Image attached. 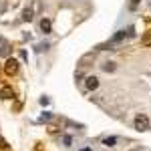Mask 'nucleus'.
I'll return each mask as SVG.
<instances>
[{
  "mask_svg": "<svg viewBox=\"0 0 151 151\" xmlns=\"http://www.w3.org/2000/svg\"><path fill=\"white\" fill-rule=\"evenodd\" d=\"M135 129L137 131H147L149 129V119L145 113H139V115L135 117Z\"/></svg>",
  "mask_w": 151,
  "mask_h": 151,
  "instance_id": "1",
  "label": "nucleus"
},
{
  "mask_svg": "<svg viewBox=\"0 0 151 151\" xmlns=\"http://www.w3.org/2000/svg\"><path fill=\"white\" fill-rule=\"evenodd\" d=\"M4 70H6L8 75H16V70H18V60H16V58H8L6 65H4Z\"/></svg>",
  "mask_w": 151,
  "mask_h": 151,
  "instance_id": "2",
  "label": "nucleus"
},
{
  "mask_svg": "<svg viewBox=\"0 0 151 151\" xmlns=\"http://www.w3.org/2000/svg\"><path fill=\"white\" fill-rule=\"evenodd\" d=\"M85 87H87L89 91H95V89L99 87V79H97L95 75H89V77L85 79Z\"/></svg>",
  "mask_w": 151,
  "mask_h": 151,
  "instance_id": "3",
  "label": "nucleus"
},
{
  "mask_svg": "<svg viewBox=\"0 0 151 151\" xmlns=\"http://www.w3.org/2000/svg\"><path fill=\"white\" fill-rule=\"evenodd\" d=\"M32 16H35V6L24 8V12H22V20H24V22H30V20H32Z\"/></svg>",
  "mask_w": 151,
  "mask_h": 151,
  "instance_id": "4",
  "label": "nucleus"
},
{
  "mask_svg": "<svg viewBox=\"0 0 151 151\" xmlns=\"http://www.w3.org/2000/svg\"><path fill=\"white\" fill-rule=\"evenodd\" d=\"M50 28H52L50 20H48V18H42V20H40V30H42L45 35H48V32H50Z\"/></svg>",
  "mask_w": 151,
  "mask_h": 151,
  "instance_id": "5",
  "label": "nucleus"
},
{
  "mask_svg": "<svg viewBox=\"0 0 151 151\" xmlns=\"http://www.w3.org/2000/svg\"><path fill=\"white\" fill-rule=\"evenodd\" d=\"M0 97H2V99H12L14 93H12L10 87H2V89H0Z\"/></svg>",
  "mask_w": 151,
  "mask_h": 151,
  "instance_id": "6",
  "label": "nucleus"
},
{
  "mask_svg": "<svg viewBox=\"0 0 151 151\" xmlns=\"http://www.w3.org/2000/svg\"><path fill=\"white\" fill-rule=\"evenodd\" d=\"M115 143H117V137H105V139H103V145H105V147H113Z\"/></svg>",
  "mask_w": 151,
  "mask_h": 151,
  "instance_id": "7",
  "label": "nucleus"
},
{
  "mask_svg": "<svg viewBox=\"0 0 151 151\" xmlns=\"http://www.w3.org/2000/svg\"><path fill=\"white\" fill-rule=\"evenodd\" d=\"M123 38H125V30H119V32H117V35L111 38V42H121Z\"/></svg>",
  "mask_w": 151,
  "mask_h": 151,
  "instance_id": "8",
  "label": "nucleus"
},
{
  "mask_svg": "<svg viewBox=\"0 0 151 151\" xmlns=\"http://www.w3.org/2000/svg\"><path fill=\"white\" fill-rule=\"evenodd\" d=\"M103 69L107 70V73H113V70H115V63H105Z\"/></svg>",
  "mask_w": 151,
  "mask_h": 151,
  "instance_id": "9",
  "label": "nucleus"
},
{
  "mask_svg": "<svg viewBox=\"0 0 151 151\" xmlns=\"http://www.w3.org/2000/svg\"><path fill=\"white\" fill-rule=\"evenodd\" d=\"M63 143H65V145L69 147L70 143H73V139H70V135H65V137H63Z\"/></svg>",
  "mask_w": 151,
  "mask_h": 151,
  "instance_id": "10",
  "label": "nucleus"
},
{
  "mask_svg": "<svg viewBox=\"0 0 151 151\" xmlns=\"http://www.w3.org/2000/svg\"><path fill=\"white\" fill-rule=\"evenodd\" d=\"M38 121H50V113H42V115H40V119H38Z\"/></svg>",
  "mask_w": 151,
  "mask_h": 151,
  "instance_id": "11",
  "label": "nucleus"
},
{
  "mask_svg": "<svg viewBox=\"0 0 151 151\" xmlns=\"http://www.w3.org/2000/svg\"><path fill=\"white\" fill-rule=\"evenodd\" d=\"M139 2H141V0H131V2H129V8H137Z\"/></svg>",
  "mask_w": 151,
  "mask_h": 151,
  "instance_id": "12",
  "label": "nucleus"
},
{
  "mask_svg": "<svg viewBox=\"0 0 151 151\" xmlns=\"http://www.w3.org/2000/svg\"><path fill=\"white\" fill-rule=\"evenodd\" d=\"M143 42H145L147 47H151V35H147V36H145V38H143Z\"/></svg>",
  "mask_w": 151,
  "mask_h": 151,
  "instance_id": "13",
  "label": "nucleus"
}]
</instances>
